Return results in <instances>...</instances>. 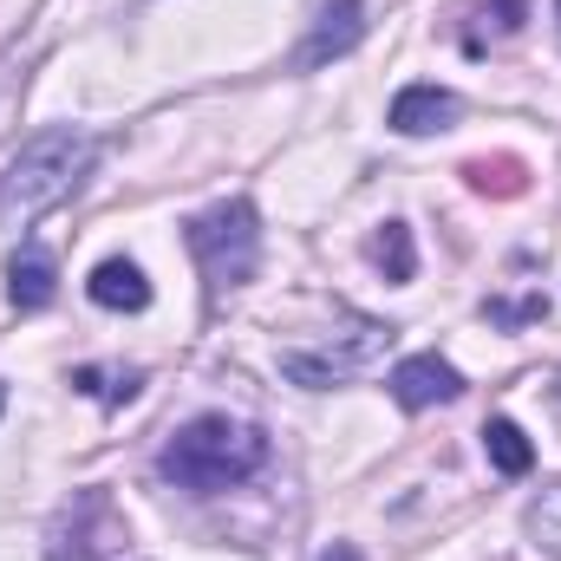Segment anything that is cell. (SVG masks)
Returning <instances> with one entry per match:
<instances>
[{"instance_id": "6da1fadb", "label": "cell", "mask_w": 561, "mask_h": 561, "mask_svg": "<svg viewBox=\"0 0 561 561\" xmlns=\"http://www.w3.org/2000/svg\"><path fill=\"white\" fill-rule=\"evenodd\" d=\"M99 131L85 125H46L13 150V163L0 170V229H33L39 216H53L59 203L79 196V183L99 163Z\"/></svg>"}, {"instance_id": "7a4b0ae2", "label": "cell", "mask_w": 561, "mask_h": 561, "mask_svg": "<svg viewBox=\"0 0 561 561\" xmlns=\"http://www.w3.org/2000/svg\"><path fill=\"white\" fill-rule=\"evenodd\" d=\"M262 463H268V431L229 419V412L190 419L183 431H170V444L157 450V470H163L176 490H196V496L236 490V483H249Z\"/></svg>"}, {"instance_id": "3957f363", "label": "cell", "mask_w": 561, "mask_h": 561, "mask_svg": "<svg viewBox=\"0 0 561 561\" xmlns=\"http://www.w3.org/2000/svg\"><path fill=\"white\" fill-rule=\"evenodd\" d=\"M183 249L196 255V268L209 280V294H229V287H249L262 268V216L249 196H229L216 209H196L183 222Z\"/></svg>"}, {"instance_id": "277c9868", "label": "cell", "mask_w": 561, "mask_h": 561, "mask_svg": "<svg viewBox=\"0 0 561 561\" xmlns=\"http://www.w3.org/2000/svg\"><path fill=\"white\" fill-rule=\"evenodd\" d=\"M392 340H399V327L353 313L346 333H333V340H320V346H280V379H294V386H307V392H333V386L373 373V366L392 353Z\"/></svg>"}, {"instance_id": "5b68a950", "label": "cell", "mask_w": 561, "mask_h": 561, "mask_svg": "<svg viewBox=\"0 0 561 561\" xmlns=\"http://www.w3.org/2000/svg\"><path fill=\"white\" fill-rule=\"evenodd\" d=\"M125 542V516L112 490H72L46 523V561H99Z\"/></svg>"}, {"instance_id": "8992f818", "label": "cell", "mask_w": 561, "mask_h": 561, "mask_svg": "<svg viewBox=\"0 0 561 561\" xmlns=\"http://www.w3.org/2000/svg\"><path fill=\"white\" fill-rule=\"evenodd\" d=\"M359 39H366V0H327L313 13L307 39H300V53H294V72H313L327 59H346Z\"/></svg>"}, {"instance_id": "52a82bcc", "label": "cell", "mask_w": 561, "mask_h": 561, "mask_svg": "<svg viewBox=\"0 0 561 561\" xmlns=\"http://www.w3.org/2000/svg\"><path fill=\"white\" fill-rule=\"evenodd\" d=\"M392 399H399L405 412L450 405V399H463V373H457L450 359H437V353H412V359L392 366Z\"/></svg>"}, {"instance_id": "ba28073f", "label": "cell", "mask_w": 561, "mask_h": 561, "mask_svg": "<svg viewBox=\"0 0 561 561\" xmlns=\"http://www.w3.org/2000/svg\"><path fill=\"white\" fill-rule=\"evenodd\" d=\"M53 294H59V262H53V249L20 242V249L7 255V300H13L20 313H39V307H53Z\"/></svg>"}, {"instance_id": "9c48e42d", "label": "cell", "mask_w": 561, "mask_h": 561, "mask_svg": "<svg viewBox=\"0 0 561 561\" xmlns=\"http://www.w3.org/2000/svg\"><path fill=\"white\" fill-rule=\"evenodd\" d=\"M457 112H463L457 92H444V85H405L392 99V131L399 138H431V131H450Z\"/></svg>"}, {"instance_id": "30bf717a", "label": "cell", "mask_w": 561, "mask_h": 561, "mask_svg": "<svg viewBox=\"0 0 561 561\" xmlns=\"http://www.w3.org/2000/svg\"><path fill=\"white\" fill-rule=\"evenodd\" d=\"M85 294H92L99 307H112V313H144V307H150V280H144V268L125 262V255L99 262L92 280H85Z\"/></svg>"}, {"instance_id": "8fae6325", "label": "cell", "mask_w": 561, "mask_h": 561, "mask_svg": "<svg viewBox=\"0 0 561 561\" xmlns=\"http://www.w3.org/2000/svg\"><path fill=\"white\" fill-rule=\"evenodd\" d=\"M366 255H373V268L392 280V287H405V280L419 275V242H412V229H405V222H386V229L366 242Z\"/></svg>"}, {"instance_id": "7c38bea8", "label": "cell", "mask_w": 561, "mask_h": 561, "mask_svg": "<svg viewBox=\"0 0 561 561\" xmlns=\"http://www.w3.org/2000/svg\"><path fill=\"white\" fill-rule=\"evenodd\" d=\"M483 450H490V463H496L503 477H529V470H536V444L523 437V424H510V419L483 424Z\"/></svg>"}, {"instance_id": "4fadbf2b", "label": "cell", "mask_w": 561, "mask_h": 561, "mask_svg": "<svg viewBox=\"0 0 561 561\" xmlns=\"http://www.w3.org/2000/svg\"><path fill=\"white\" fill-rule=\"evenodd\" d=\"M463 183H470L477 196H523V190H529V176H523L516 157H470V163H463Z\"/></svg>"}, {"instance_id": "5bb4252c", "label": "cell", "mask_w": 561, "mask_h": 561, "mask_svg": "<svg viewBox=\"0 0 561 561\" xmlns=\"http://www.w3.org/2000/svg\"><path fill=\"white\" fill-rule=\"evenodd\" d=\"M523 529H529V542H536L542 556H556V561H561V483H556V490H542V496L529 503Z\"/></svg>"}, {"instance_id": "9a60e30c", "label": "cell", "mask_w": 561, "mask_h": 561, "mask_svg": "<svg viewBox=\"0 0 561 561\" xmlns=\"http://www.w3.org/2000/svg\"><path fill=\"white\" fill-rule=\"evenodd\" d=\"M477 20H490V33H496V39H503V33H523L529 0H483V7H477Z\"/></svg>"}, {"instance_id": "2e32d148", "label": "cell", "mask_w": 561, "mask_h": 561, "mask_svg": "<svg viewBox=\"0 0 561 561\" xmlns=\"http://www.w3.org/2000/svg\"><path fill=\"white\" fill-rule=\"evenodd\" d=\"M483 313H490L496 327H523V320H542V313H549V300H542V294H529V300H490Z\"/></svg>"}, {"instance_id": "e0dca14e", "label": "cell", "mask_w": 561, "mask_h": 561, "mask_svg": "<svg viewBox=\"0 0 561 561\" xmlns=\"http://www.w3.org/2000/svg\"><path fill=\"white\" fill-rule=\"evenodd\" d=\"M313 561H359V549H353V542H333V549H320Z\"/></svg>"}, {"instance_id": "ac0fdd59", "label": "cell", "mask_w": 561, "mask_h": 561, "mask_svg": "<svg viewBox=\"0 0 561 561\" xmlns=\"http://www.w3.org/2000/svg\"><path fill=\"white\" fill-rule=\"evenodd\" d=\"M0 412H7V386H0Z\"/></svg>"}, {"instance_id": "d6986e66", "label": "cell", "mask_w": 561, "mask_h": 561, "mask_svg": "<svg viewBox=\"0 0 561 561\" xmlns=\"http://www.w3.org/2000/svg\"><path fill=\"white\" fill-rule=\"evenodd\" d=\"M556 392H561V379H556Z\"/></svg>"}, {"instance_id": "ffe728a7", "label": "cell", "mask_w": 561, "mask_h": 561, "mask_svg": "<svg viewBox=\"0 0 561 561\" xmlns=\"http://www.w3.org/2000/svg\"><path fill=\"white\" fill-rule=\"evenodd\" d=\"M556 7H561V0H556Z\"/></svg>"}]
</instances>
